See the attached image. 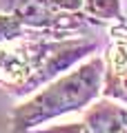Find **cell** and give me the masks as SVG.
I'll return each instance as SVG.
<instances>
[{
    "mask_svg": "<svg viewBox=\"0 0 127 133\" xmlns=\"http://www.w3.org/2000/svg\"><path fill=\"white\" fill-rule=\"evenodd\" d=\"M96 47V40L42 42L18 38L5 42L0 44V87L16 95L31 93Z\"/></svg>",
    "mask_w": 127,
    "mask_h": 133,
    "instance_id": "cell-1",
    "label": "cell"
},
{
    "mask_svg": "<svg viewBox=\"0 0 127 133\" xmlns=\"http://www.w3.org/2000/svg\"><path fill=\"white\" fill-rule=\"evenodd\" d=\"M103 73L105 60L91 58L89 62L76 66L62 78L49 82L33 98L11 111V131L27 133L54 118L87 109L103 93Z\"/></svg>",
    "mask_w": 127,
    "mask_h": 133,
    "instance_id": "cell-2",
    "label": "cell"
},
{
    "mask_svg": "<svg viewBox=\"0 0 127 133\" xmlns=\"http://www.w3.org/2000/svg\"><path fill=\"white\" fill-rule=\"evenodd\" d=\"M7 9L25 27L45 29L54 36L76 31V29L85 27V22H94V20H85L80 14H69V11L56 9L49 0H9Z\"/></svg>",
    "mask_w": 127,
    "mask_h": 133,
    "instance_id": "cell-3",
    "label": "cell"
},
{
    "mask_svg": "<svg viewBox=\"0 0 127 133\" xmlns=\"http://www.w3.org/2000/svg\"><path fill=\"white\" fill-rule=\"evenodd\" d=\"M112 44L105 51V73H103V95L127 104V27L112 31Z\"/></svg>",
    "mask_w": 127,
    "mask_h": 133,
    "instance_id": "cell-4",
    "label": "cell"
},
{
    "mask_svg": "<svg viewBox=\"0 0 127 133\" xmlns=\"http://www.w3.org/2000/svg\"><path fill=\"white\" fill-rule=\"evenodd\" d=\"M83 122L94 133H127V109L116 100L100 98L85 109Z\"/></svg>",
    "mask_w": 127,
    "mask_h": 133,
    "instance_id": "cell-5",
    "label": "cell"
},
{
    "mask_svg": "<svg viewBox=\"0 0 127 133\" xmlns=\"http://www.w3.org/2000/svg\"><path fill=\"white\" fill-rule=\"evenodd\" d=\"M83 9L96 22H123L120 0H85Z\"/></svg>",
    "mask_w": 127,
    "mask_h": 133,
    "instance_id": "cell-6",
    "label": "cell"
},
{
    "mask_svg": "<svg viewBox=\"0 0 127 133\" xmlns=\"http://www.w3.org/2000/svg\"><path fill=\"white\" fill-rule=\"evenodd\" d=\"M27 33V27L14 14H0V44L14 42Z\"/></svg>",
    "mask_w": 127,
    "mask_h": 133,
    "instance_id": "cell-7",
    "label": "cell"
},
{
    "mask_svg": "<svg viewBox=\"0 0 127 133\" xmlns=\"http://www.w3.org/2000/svg\"><path fill=\"white\" fill-rule=\"evenodd\" d=\"M27 133H94L85 122H67V124H54L47 129H31Z\"/></svg>",
    "mask_w": 127,
    "mask_h": 133,
    "instance_id": "cell-8",
    "label": "cell"
},
{
    "mask_svg": "<svg viewBox=\"0 0 127 133\" xmlns=\"http://www.w3.org/2000/svg\"><path fill=\"white\" fill-rule=\"evenodd\" d=\"M56 9L60 11H69V14H78L80 9H83V2L85 0H49Z\"/></svg>",
    "mask_w": 127,
    "mask_h": 133,
    "instance_id": "cell-9",
    "label": "cell"
}]
</instances>
